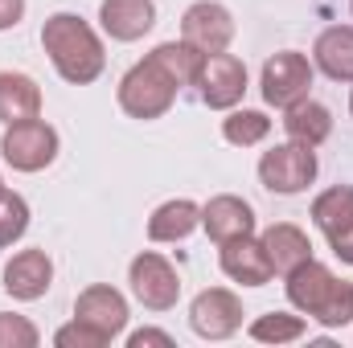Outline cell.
<instances>
[{
	"label": "cell",
	"instance_id": "6da1fadb",
	"mask_svg": "<svg viewBox=\"0 0 353 348\" xmlns=\"http://www.w3.org/2000/svg\"><path fill=\"white\" fill-rule=\"evenodd\" d=\"M41 50L50 54L54 70L70 83V87H87L103 74L107 66V54H103V41L99 33L90 29L83 17L74 12H54L46 17L41 25Z\"/></svg>",
	"mask_w": 353,
	"mask_h": 348
},
{
	"label": "cell",
	"instance_id": "7a4b0ae2",
	"mask_svg": "<svg viewBox=\"0 0 353 348\" xmlns=\"http://www.w3.org/2000/svg\"><path fill=\"white\" fill-rule=\"evenodd\" d=\"M283 287H288V303L308 320H316L321 328L353 324V283H341L325 262H300L296 270L283 274Z\"/></svg>",
	"mask_w": 353,
	"mask_h": 348
},
{
	"label": "cell",
	"instance_id": "3957f363",
	"mask_svg": "<svg viewBox=\"0 0 353 348\" xmlns=\"http://www.w3.org/2000/svg\"><path fill=\"white\" fill-rule=\"evenodd\" d=\"M176 78L148 54L144 62H136L123 78H119V107L132 119H161L169 115V107L176 102Z\"/></svg>",
	"mask_w": 353,
	"mask_h": 348
},
{
	"label": "cell",
	"instance_id": "277c9868",
	"mask_svg": "<svg viewBox=\"0 0 353 348\" xmlns=\"http://www.w3.org/2000/svg\"><path fill=\"white\" fill-rule=\"evenodd\" d=\"M0 156L17 173H41L58 160V131L37 115L25 123H8L0 135Z\"/></svg>",
	"mask_w": 353,
	"mask_h": 348
},
{
	"label": "cell",
	"instance_id": "5b68a950",
	"mask_svg": "<svg viewBox=\"0 0 353 348\" xmlns=\"http://www.w3.org/2000/svg\"><path fill=\"white\" fill-rule=\"evenodd\" d=\"M259 180L263 188L279 193V197H292V193H304L312 180H316V152L308 144H275L271 152H263L259 160Z\"/></svg>",
	"mask_w": 353,
	"mask_h": 348
},
{
	"label": "cell",
	"instance_id": "8992f818",
	"mask_svg": "<svg viewBox=\"0 0 353 348\" xmlns=\"http://www.w3.org/2000/svg\"><path fill=\"white\" fill-rule=\"evenodd\" d=\"M128 283H132V295L148 312H169L181 299V274H176L173 262L165 259V254H157V250H144V254L132 259Z\"/></svg>",
	"mask_w": 353,
	"mask_h": 348
},
{
	"label": "cell",
	"instance_id": "52a82bcc",
	"mask_svg": "<svg viewBox=\"0 0 353 348\" xmlns=\"http://www.w3.org/2000/svg\"><path fill=\"white\" fill-rule=\"evenodd\" d=\"M259 87H263L267 107H279V111H283V107L308 98V90H312V62H308L304 54H296V50H279L275 58L263 62Z\"/></svg>",
	"mask_w": 353,
	"mask_h": 348
},
{
	"label": "cell",
	"instance_id": "ba28073f",
	"mask_svg": "<svg viewBox=\"0 0 353 348\" xmlns=\"http://www.w3.org/2000/svg\"><path fill=\"white\" fill-rule=\"evenodd\" d=\"M181 41H189V45L201 50L205 58L230 50V41H234V17H230V8L218 4V0H197V4H189L185 17H181Z\"/></svg>",
	"mask_w": 353,
	"mask_h": 348
},
{
	"label": "cell",
	"instance_id": "9c48e42d",
	"mask_svg": "<svg viewBox=\"0 0 353 348\" xmlns=\"http://www.w3.org/2000/svg\"><path fill=\"white\" fill-rule=\"evenodd\" d=\"M189 328L201 340H230L243 328V303H239V295L226 291V287H205L189 303Z\"/></svg>",
	"mask_w": 353,
	"mask_h": 348
},
{
	"label": "cell",
	"instance_id": "30bf717a",
	"mask_svg": "<svg viewBox=\"0 0 353 348\" xmlns=\"http://www.w3.org/2000/svg\"><path fill=\"white\" fill-rule=\"evenodd\" d=\"M197 90H201V102L210 111H234L247 94V66L243 58L234 54H210L201 74H197Z\"/></svg>",
	"mask_w": 353,
	"mask_h": 348
},
{
	"label": "cell",
	"instance_id": "8fae6325",
	"mask_svg": "<svg viewBox=\"0 0 353 348\" xmlns=\"http://www.w3.org/2000/svg\"><path fill=\"white\" fill-rule=\"evenodd\" d=\"M201 230L218 246L234 242V238H247V234H255V209L234 193H218L201 205Z\"/></svg>",
	"mask_w": 353,
	"mask_h": 348
},
{
	"label": "cell",
	"instance_id": "7c38bea8",
	"mask_svg": "<svg viewBox=\"0 0 353 348\" xmlns=\"http://www.w3.org/2000/svg\"><path fill=\"white\" fill-rule=\"evenodd\" d=\"M50 283H54V262L37 246L33 250H17L12 259L4 262V291L12 299H21V303L41 299L50 291Z\"/></svg>",
	"mask_w": 353,
	"mask_h": 348
},
{
	"label": "cell",
	"instance_id": "4fadbf2b",
	"mask_svg": "<svg viewBox=\"0 0 353 348\" xmlns=\"http://www.w3.org/2000/svg\"><path fill=\"white\" fill-rule=\"evenodd\" d=\"M74 320H87L90 328H99L107 340H115L123 328H128V299L107 287V283H94L87 287L79 299H74Z\"/></svg>",
	"mask_w": 353,
	"mask_h": 348
},
{
	"label": "cell",
	"instance_id": "5bb4252c",
	"mask_svg": "<svg viewBox=\"0 0 353 348\" xmlns=\"http://www.w3.org/2000/svg\"><path fill=\"white\" fill-rule=\"evenodd\" d=\"M218 262H222V274L234 279V283H243V287H263V283L275 279V270H271V262H267L263 242H259L255 234L234 238V242H222Z\"/></svg>",
	"mask_w": 353,
	"mask_h": 348
},
{
	"label": "cell",
	"instance_id": "9a60e30c",
	"mask_svg": "<svg viewBox=\"0 0 353 348\" xmlns=\"http://www.w3.org/2000/svg\"><path fill=\"white\" fill-rule=\"evenodd\" d=\"M99 25L111 41H140L157 25V4L152 0H103Z\"/></svg>",
	"mask_w": 353,
	"mask_h": 348
},
{
	"label": "cell",
	"instance_id": "2e32d148",
	"mask_svg": "<svg viewBox=\"0 0 353 348\" xmlns=\"http://www.w3.org/2000/svg\"><path fill=\"white\" fill-rule=\"evenodd\" d=\"M259 242H263L267 262H271L275 274H288V270H296L300 262L312 259V242H308V234H304L300 226H292V221H275V226H267Z\"/></svg>",
	"mask_w": 353,
	"mask_h": 348
},
{
	"label": "cell",
	"instance_id": "e0dca14e",
	"mask_svg": "<svg viewBox=\"0 0 353 348\" xmlns=\"http://www.w3.org/2000/svg\"><path fill=\"white\" fill-rule=\"evenodd\" d=\"M279 123H283L288 140L308 144V148H321V144L333 135V115H329V107L316 102V98H300V102L283 107V119H279Z\"/></svg>",
	"mask_w": 353,
	"mask_h": 348
},
{
	"label": "cell",
	"instance_id": "ac0fdd59",
	"mask_svg": "<svg viewBox=\"0 0 353 348\" xmlns=\"http://www.w3.org/2000/svg\"><path fill=\"white\" fill-rule=\"evenodd\" d=\"M41 115V87L29 74L0 70V123H25Z\"/></svg>",
	"mask_w": 353,
	"mask_h": 348
},
{
	"label": "cell",
	"instance_id": "d6986e66",
	"mask_svg": "<svg viewBox=\"0 0 353 348\" xmlns=\"http://www.w3.org/2000/svg\"><path fill=\"white\" fill-rule=\"evenodd\" d=\"M312 62L333 78V83H353V25H333L316 37Z\"/></svg>",
	"mask_w": 353,
	"mask_h": 348
},
{
	"label": "cell",
	"instance_id": "ffe728a7",
	"mask_svg": "<svg viewBox=\"0 0 353 348\" xmlns=\"http://www.w3.org/2000/svg\"><path fill=\"white\" fill-rule=\"evenodd\" d=\"M197 226H201V205H193L189 197H176V201H165L161 209H152L148 238L152 242H185Z\"/></svg>",
	"mask_w": 353,
	"mask_h": 348
},
{
	"label": "cell",
	"instance_id": "44dd1931",
	"mask_svg": "<svg viewBox=\"0 0 353 348\" xmlns=\"http://www.w3.org/2000/svg\"><path fill=\"white\" fill-rule=\"evenodd\" d=\"M312 221H316V230L329 238V234H337V230H345L353 221V184H333V188H325L316 201H312Z\"/></svg>",
	"mask_w": 353,
	"mask_h": 348
},
{
	"label": "cell",
	"instance_id": "7402d4cb",
	"mask_svg": "<svg viewBox=\"0 0 353 348\" xmlns=\"http://www.w3.org/2000/svg\"><path fill=\"white\" fill-rule=\"evenodd\" d=\"M152 58L173 74L176 87H197V74H201V66H205V54L193 50L189 41H165V45L152 50Z\"/></svg>",
	"mask_w": 353,
	"mask_h": 348
},
{
	"label": "cell",
	"instance_id": "603a6c76",
	"mask_svg": "<svg viewBox=\"0 0 353 348\" xmlns=\"http://www.w3.org/2000/svg\"><path fill=\"white\" fill-rule=\"evenodd\" d=\"M251 340H259V345H292V340H300L304 332H308V324H304V316H288V312H267L259 320H251Z\"/></svg>",
	"mask_w": 353,
	"mask_h": 348
},
{
	"label": "cell",
	"instance_id": "cb8c5ba5",
	"mask_svg": "<svg viewBox=\"0 0 353 348\" xmlns=\"http://www.w3.org/2000/svg\"><path fill=\"white\" fill-rule=\"evenodd\" d=\"M222 135L234 148H255V144H263L267 135H271V119H267L263 111H230L222 119Z\"/></svg>",
	"mask_w": 353,
	"mask_h": 348
},
{
	"label": "cell",
	"instance_id": "d4e9b609",
	"mask_svg": "<svg viewBox=\"0 0 353 348\" xmlns=\"http://www.w3.org/2000/svg\"><path fill=\"white\" fill-rule=\"evenodd\" d=\"M25 230H29V205H25V197L0 188V250L12 246V242H21Z\"/></svg>",
	"mask_w": 353,
	"mask_h": 348
},
{
	"label": "cell",
	"instance_id": "484cf974",
	"mask_svg": "<svg viewBox=\"0 0 353 348\" xmlns=\"http://www.w3.org/2000/svg\"><path fill=\"white\" fill-rule=\"evenodd\" d=\"M37 345H41V332L25 316L0 312V348H37Z\"/></svg>",
	"mask_w": 353,
	"mask_h": 348
},
{
	"label": "cell",
	"instance_id": "4316f807",
	"mask_svg": "<svg viewBox=\"0 0 353 348\" xmlns=\"http://www.w3.org/2000/svg\"><path fill=\"white\" fill-rule=\"evenodd\" d=\"M54 345L58 348H107L111 340H107L99 328H90L87 320H70V324H62V328L54 332Z\"/></svg>",
	"mask_w": 353,
	"mask_h": 348
},
{
	"label": "cell",
	"instance_id": "83f0119b",
	"mask_svg": "<svg viewBox=\"0 0 353 348\" xmlns=\"http://www.w3.org/2000/svg\"><path fill=\"white\" fill-rule=\"evenodd\" d=\"M329 250H333L337 259L345 262V266H353V221L345 226V230H337V234H329Z\"/></svg>",
	"mask_w": 353,
	"mask_h": 348
},
{
	"label": "cell",
	"instance_id": "f1b7e54d",
	"mask_svg": "<svg viewBox=\"0 0 353 348\" xmlns=\"http://www.w3.org/2000/svg\"><path fill=\"white\" fill-rule=\"evenodd\" d=\"M144 345H161V348H173V336L161 332V328H140L128 336V348H144Z\"/></svg>",
	"mask_w": 353,
	"mask_h": 348
},
{
	"label": "cell",
	"instance_id": "f546056e",
	"mask_svg": "<svg viewBox=\"0 0 353 348\" xmlns=\"http://www.w3.org/2000/svg\"><path fill=\"white\" fill-rule=\"evenodd\" d=\"M25 17V0H0V33L4 29H17Z\"/></svg>",
	"mask_w": 353,
	"mask_h": 348
},
{
	"label": "cell",
	"instance_id": "4dcf8cb0",
	"mask_svg": "<svg viewBox=\"0 0 353 348\" xmlns=\"http://www.w3.org/2000/svg\"><path fill=\"white\" fill-rule=\"evenodd\" d=\"M350 115H353V94H350Z\"/></svg>",
	"mask_w": 353,
	"mask_h": 348
},
{
	"label": "cell",
	"instance_id": "1f68e13d",
	"mask_svg": "<svg viewBox=\"0 0 353 348\" xmlns=\"http://www.w3.org/2000/svg\"><path fill=\"white\" fill-rule=\"evenodd\" d=\"M0 188H4V180H0Z\"/></svg>",
	"mask_w": 353,
	"mask_h": 348
},
{
	"label": "cell",
	"instance_id": "d6a6232c",
	"mask_svg": "<svg viewBox=\"0 0 353 348\" xmlns=\"http://www.w3.org/2000/svg\"><path fill=\"white\" fill-rule=\"evenodd\" d=\"M350 8H353V4H350Z\"/></svg>",
	"mask_w": 353,
	"mask_h": 348
}]
</instances>
